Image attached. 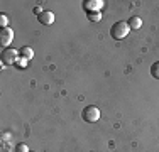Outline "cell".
I'll use <instances>...</instances> for the list:
<instances>
[{"label":"cell","mask_w":159,"mask_h":152,"mask_svg":"<svg viewBox=\"0 0 159 152\" xmlns=\"http://www.w3.org/2000/svg\"><path fill=\"white\" fill-rule=\"evenodd\" d=\"M129 32H130L129 22H124V20L115 22V24L112 25V29H110V36H112L115 41H120V39H124V37H127Z\"/></svg>","instance_id":"cell-1"},{"label":"cell","mask_w":159,"mask_h":152,"mask_svg":"<svg viewBox=\"0 0 159 152\" xmlns=\"http://www.w3.org/2000/svg\"><path fill=\"white\" fill-rule=\"evenodd\" d=\"M81 115H83V120L85 122L93 123V122L100 120V110H98V106H95V105H90V106H86V108L81 112Z\"/></svg>","instance_id":"cell-2"},{"label":"cell","mask_w":159,"mask_h":152,"mask_svg":"<svg viewBox=\"0 0 159 152\" xmlns=\"http://www.w3.org/2000/svg\"><path fill=\"white\" fill-rule=\"evenodd\" d=\"M19 54L20 52L14 47H3L2 51V63L3 64H16L19 61Z\"/></svg>","instance_id":"cell-3"},{"label":"cell","mask_w":159,"mask_h":152,"mask_svg":"<svg viewBox=\"0 0 159 152\" xmlns=\"http://www.w3.org/2000/svg\"><path fill=\"white\" fill-rule=\"evenodd\" d=\"M14 41V30L10 27H5L0 30V44L5 46V47H9V44H12Z\"/></svg>","instance_id":"cell-4"},{"label":"cell","mask_w":159,"mask_h":152,"mask_svg":"<svg viewBox=\"0 0 159 152\" xmlns=\"http://www.w3.org/2000/svg\"><path fill=\"white\" fill-rule=\"evenodd\" d=\"M102 7H103L102 0H88V2H85V9L88 12H100Z\"/></svg>","instance_id":"cell-5"},{"label":"cell","mask_w":159,"mask_h":152,"mask_svg":"<svg viewBox=\"0 0 159 152\" xmlns=\"http://www.w3.org/2000/svg\"><path fill=\"white\" fill-rule=\"evenodd\" d=\"M37 19H39L41 24H44V25H51L52 22H54V14H52L51 10H44V12L41 14Z\"/></svg>","instance_id":"cell-6"},{"label":"cell","mask_w":159,"mask_h":152,"mask_svg":"<svg viewBox=\"0 0 159 152\" xmlns=\"http://www.w3.org/2000/svg\"><path fill=\"white\" fill-rule=\"evenodd\" d=\"M129 27H130V30H139L142 27V20L141 17H137V15H134V17L129 19Z\"/></svg>","instance_id":"cell-7"},{"label":"cell","mask_w":159,"mask_h":152,"mask_svg":"<svg viewBox=\"0 0 159 152\" xmlns=\"http://www.w3.org/2000/svg\"><path fill=\"white\" fill-rule=\"evenodd\" d=\"M19 52H20V56H22V58H25V59H32L34 58V51L31 47H27V46H25V47H20V49H19Z\"/></svg>","instance_id":"cell-8"},{"label":"cell","mask_w":159,"mask_h":152,"mask_svg":"<svg viewBox=\"0 0 159 152\" xmlns=\"http://www.w3.org/2000/svg\"><path fill=\"white\" fill-rule=\"evenodd\" d=\"M151 74H152L156 79H159V61H156V63L151 66Z\"/></svg>","instance_id":"cell-9"},{"label":"cell","mask_w":159,"mask_h":152,"mask_svg":"<svg viewBox=\"0 0 159 152\" xmlns=\"http://www.w3.org/2000/svg\"><path fill=\"white\" fill-rule=\"evenodd\" d=\"M88 19L93 20V22H98L102 19V14L100 12H88Z\"/></svg>","instance_id":"cell-10"},{"label":"cell","mask_w":159,"mask_h":152,"mask_svg":"<svg viewBox=\"0 0 159 152\" xmlns=\"http://www.w3.org/2000/svg\"><path fill=\"white\" fill-rule=\"evenodd\" d=\"M16 152H31V150H29V147L25 145L24 142H20V144H17V145H16Z\"/></svg>","instance_id":"cell-11"},{"label":"cell","mask_w":159,"mask_h":152,"mask_svg":"<svg viewBox=\"0 0 159 152\" xmlns=\"http://www.w3.org/2000/svg\"><path fill=\"white\" fill-rule=\"evenodd\" d=\"M7 24H9V17H7L5 14H2V15H0V27L5 29V27H7Z\"/></svg>","instance_id":"cell-12"},{"label":"cell","mask_w":159,"mask_h":152,"mask_svg":"<svg viewBox=\"0 0 159 152\" xmlns=\"http://www.w3.org/2000/svg\"><path fill=\"white\" fill-rule=\"evenodd\" d=\"M27 63H29V59H25V58H19V61H17V66L19 68H25V66H27Z\"/></svg>","instance_id":"cell-13"},{"label":"cell","mask_w":159,"mask_h":152,"mask_svg":"<svg viewBox=\"0 0 159 152\" xmlns=\"http://www.w3.org/2000/svg\"><path fill=\"white\" fill-rule=\"evenodd\" d=\"M43 12H44V10H43V9H41V7H39V5H37V7H34V14H36V15H37V17H39V15H41V14H43Z\"/></svg>","instance_id":"cell-14"}]
</instances>
